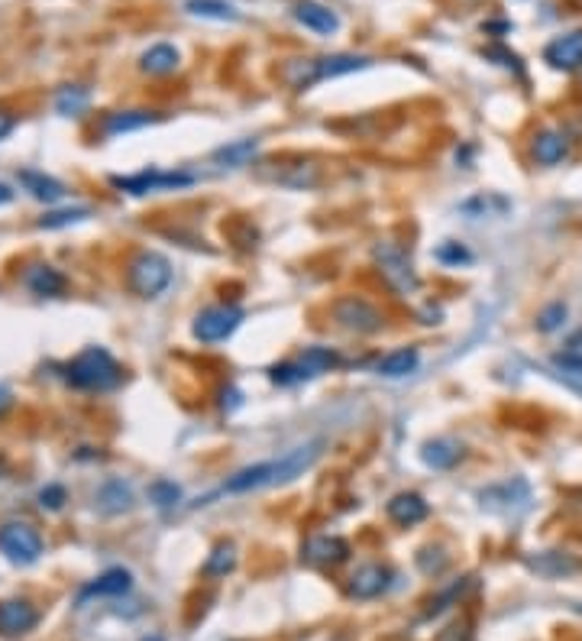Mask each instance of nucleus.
I'll return each instance as SVG.
<instances>
[{
	"label": "nucleus",
	"instance_id": "bb28decb",
	"mask_svg": "<svg viewBox=\"0 0 582 641\" xmlns=\"http://www.w3.org/2000/svg\"><path fill=\"white\" fill-rule=\"evenodd\" d=\"M233 567H237V548H233V544H227V541H220L217 548H214L211 554H207L201 574H204L207 580H220V577L233 574Z\"/></svg>",
	"mask_w": 582,
	"mask_h": 641
},
{
	"label": "nucleus",
	"instance_id": "dca6fc26",
	"mask_svg": "<svg viewBox=\"0 0 582 641\" xmlns=\"http://www.w3.org/2000/svg\"><path fill=\"white\" fill-rule=\"evenodd\" d=\"M528 570H534L537 577H547V580H560V577H570L582 570V561L566 551H540L528 557Z\"/></svg>",
	"mask_w": 582,
	"mask_h": 641
},
{
	"label": "nucleus",
	"instance_id": "393cba45",
	"mask_svg": "<svg viewBox=\"0 0 582 641\" xmlns=\"http://www.w3.org/2000/svg\"><path fill=\"white\" fill-rule=\"evenodd\" d=\"M178 49L169 46V43H159V46H152L149 52H143V59H140V68L146 75H172L175 68H178Z\"/></svg>",
	"mask_w": 582,
	"mask_h": 641
},
{
	"label": "nucleus",
	"instance_id": "cd10ccee",
	"mask_svg": "<svg viewBox=\"0 0 582 641\" xmlns=\"http://www.w3.org/2000/svg\"><path fill=\"white\" fill-rule=\"evenodd\" d=\"M133 586V577L127 574V570H107V574L97 577L91 586H85V596H123Z\"/></svg>",
	"mask_w": 582,
	"mask_h": 641
},
{
	"label": "nucleus",
	"instance_id": "6e6552de",
	"mask_svg": "<svg viewBox=\"0 0 582 641\" xmlns=\"http://www.w3.org/2000/svg\"><path fill=\"white\" fill-rule=\"evenodd\" d=\"M330 315H334L337 327H343V331H350V334H379L385 327L382 311L359 295L337 298V302L330 305Z\"/></svg>",
	"mask_w": 582,
	"mask_h": 641
},
{
	"label": "nucleus",
	"instance_id": "f8f14e48",
	"mask_svg": "<svg viewBox=\"0 0 582 641\" xmlns=\"http://www.w3.org/2000/svg\"><path fill=\"white\" fill-rule=\"evenodd\" d=\"M346 557H350V544L337 535H314L301 548V561L311 567H337Z\"/></svg>",
	"mask_w": 582,
	"mask_h": 641
},
{
	"label": "nucleus",
	"instance_id": "412c9836",
	"mask_svg": "<svg viewBox=\"0 0 582 641\" xmlns=\"http://www.w3.org/2000/svg\"><path fill=\"white\" fill-rule=\"evenodd\" d=\"M418 366H421V350L418 347H401V350L385 353V357L376 363V373L385 379H401V376H411Z\"/></svg>",
	"mask_w": 582,
	"mask_h": 641
},
{
	"label": "nucleus",
	"instance_id": "9d476101",
	"mask_svg": "<svg viewBox=\"0 0 582 641\" xmlns=\"http://www.w3.org/2000/svg\"><path fill=\"white\" fill-rule=\"evenodd\" d=\"M246 311L240 305H214V308H204L198 318L191 324V334L201 340V344H220L227 340L237 327L243 324Z\"/></svg>",
	"mask_w": 582,
	"mask_h": 641
},
{
	"label": "nucleus",
	"instance_id": "c03bdc74",
	"mask_svg": "<svg viewBox=\"0 0 582 641\" xmlns=\"http://www.w3.org/2000/svg\"><path fill=\"white\" fill-rule=\"evenodd\" d=\"M7 405H10V392H7L4 386H0V412H4Z\"/></svg>",
	"mask_w": 582,
	"mask_h": 641
},
{
	"label": "nucleus",
	"instance_id": "a211bd4d",
	"mask_svg": "<svg viewBox=\"0 0 582 641\" xmlns=\"http://www.w3.org/2000/svg\"><path fill=\"white\" fill-rule=\"evenodd\" d=\"M531 156L537 166L553 169L570 156V140H566V133H560V130H540L531 143Z\"/></svg>",
	"mask_w": 582,
	"mask_h": 641
},
{
	"label": "nucleus",
	"instance_id": "a878e982",
	"mask_svg": "<svg viewBox=\"0 0 582 641\" xmlns=\"http://www.w3.org/2000/svg\"><path fill=\"white\" fill-rule=\"evenodd\" d=\"M460 211L466 217H505L511 211V201L495 195V192H485V195H476L460 204Z\"/></svg>",
	"mask_w": 582,
	"mask_h": 641
},
{
	"label": "nucleus",
	"instance_id": "b1692460",
	"mask_svg": "<svg viewBox=\"0 0 582 641\" xmlns=\"http://www.w3.org/2000/svg\"><path fill=\"white\" fill-rule=\"evenodd\" d=\"M463 457V447L460 444H453V441H427L421 447V460L427 463V467H434V470H450L456 467V460Z\"/></svg>",
	"mask_w": 582,
	"mask_h": 641
},
{
	"label": "nucleus",
	"instance_id": "9b49d317",
	"mask_svg": "<svg viewBox=\"0 0 582 641\" xmlns=\"http://www.w3.org/2000/svg\"><path fill=\"white\" fill-rule=\"evenodd\" d=\"M114 185L127 195H152V192H172V188L194 185L191 172H165V169H143L136 175H117Z\"/></svg>",
	"mask_w": 582,
	"mask_h": 641
},
{
	"label": "nucleus",
	"instance_id": "e433bc0d",
	"mask_svg": "<svg viewBox=\"0 0 582 641\" xmlns=\"http://www.w3.org/2000/svg\"><path fill=\"white\" fill-rule=\"evenodd\" d=\"M85 104H88V91H81V88H65L59 94V101H55V107H59L62 114H78Z\"/></svg>",
	"mask_w": 582,
	"mask_h": 641
},
{
	"label": "nucleus",
	"instance_id": "a19ab883",
	"mask_svg": "<svg viewBox=\"0 0 582 641\" xmlns=\"http://www.w3.org/2000/svg\"><path fill=\"white\" fill-rule=\"evenodd\" d=\"M39 502H43L46 509H62V502H65V489L62 486H49L39 493Z\"/></svg>",
	"mask_w": 582,
	"mask_h": 641
},
{
	"label": "nucleus",
	"instance_id": "7ed1b4c3",
	"mask_svg": "<svg viewBox=\"0 0 582 641\" xmlns=\"http://www.w3.org/2000/svg\"><path fill=\"white\" fill-rule=\"evenodd\" d=\"M65 376L75 389H88V392H110L117 389L123 379L117 360L110 357L104 347L81 350L78 357L65 366Z\"/></svg>",
	"mask_w": 582,
	"mask_h": 641
},
{
	"label": "nucleus",
	"instance_id": "7c9ffc66",
	"mask_svg": "<svg viewBox=\"0 0 582 641\" xmlns=\"http://www.w3.org/2000/svg\"><path fill=\"white\" fill-rule=\"evenodd\" d=\"M133 506V493L127 483H107L104 493H101V509L104 512H127Z\"/></svg>",
	"mask_w": 582,
	"mask_h": 641
},
{
	"label": "nucleus",
	"instance_id": "f257e3e1",
	"mask_svg": "<svg viewBox=\"0 0 582 641\" xmlns=\"http://www.w3.org/2000/svg\"><path fill=\"white\" fill-rule=\"evenodd\" d=\"M321 441H311V444H301L295 450H288L279 460H266V463H253L240 473H233L230 480L224 483V493H253V489H272V486H285L298 476L308 473L317 457H321Z\"/></svg>",
	"mask_w": 582,
	"mask_h": 641
},
{
	"label": "nucleus",
	"instance_id": "6ab92c4d",
	"mask_svg": "<svg viewBox=\"0 0 582 641\" xmlns=\"http://www.w3.org/2000/svg\"><path fill=\"white\" fill-rule=\"evenodd\" d=\"M385 512H388V518H392L395 525L411 528V525H418V522H424L427 515H431V506H427L424 496H418V493H395L392 499H388Z\"/></svg>",
	"mask_w": 582,
	"mask_h": 641
},
{
	"label": "nucleus",
	"instance_id": "4468645a",
	"mask_svg": "<svg viewBox=\"0 0 582 641\" xmlns=\"http://www.w3.org/2000/svg\"><path fill=\"white\" fill-rule=\"evenodd\" d=\"M544 62L553 72H576V68H582V30L550 39L544 46Z\"/></svg>",
	"mask_w": 582,
	"mask_h": 641
},
{
	"label": "nucleus",
	"instance_id": "2eb2a0df",
	"mask_svg": "<svg viewBox=\"0 0 582 641\" xmlns=\"http://www.w3.org/2000/svg\"><path fill=\"white\" fill-rule=\"evenodd\" d=\"M388 586H392V570L385 564H363L350 577V586H346V593L353 599H376L382 596Z\"/></svg>",
	"mask_w": 582,
	"mask_h": 641
},
{
	"label": "nucleus",
	"instance_id": "39448f33",
	"mask_svg": "<svg viewBox=\"0 0 582 641\" xmlns=\"http://www.w3.org/2000/svg\"><path fill=\"white\" fill-rule=\"evenodd\" d=\"M337 366H340V353L334 347H308V350H301V357L272 366L269 379L275 386H295V383H304V379L337 370Z\"/></svg>",
	"mask_w": 582,
	"mask_h": 641
},
{
	"label": "nucleus",
	"instance_id": "1a4fd4ad",
	"mask_svg": "<svg viewBox=\"0 0 582 641\" xmlns=\"http://www.w3.org/2000/svg\"><path fill=\"white\" fill-rule=\"evenodd\" d=\"M0 554L7 557L13 564H36L39 557H43V538H39V531L26 522H7L0 528Z\"/></svg>",
	"mask_w": 582,
	"mask_h": 641
},
{
	"label": "nucleus",
	"instance_id": "5701e85b",
	"mask_svg": "<svg viewBox=\"0 0 582 641\" xmlns=\"http://www.w3.org/2000/svg\"><path fill=\"white\" fill-rule=\"evenodd\" d=\"M185 10L191 17L201 20H220V23H237L240 10L230 4V0H185Z\"/></svg>",
	"mask_w": 582,
	"mask_h": 641
},
{
	"label": "nucleus",
	"instance_id": "2f4dec72",
	"mask_svg": "<svg viewBox=\"0 0 582 641\" xmlns=\"http://www.w3.org/2000/svg\"><path fill=\"white\" fill-rule=\"evenodd\" d=\"M566 318H570V308H566V302H550V305L537 315V331H540V334L560 331V327L566 324Z\"/></svg>",
	"mask_w": 582,
	"mask_h": 641
},
{
	"label": "nucleus",
	"instance_id": "4be33fe9",
	"mask_svg": "<svg viewBox=\"0 0 582 641\" xmlns=\"http://www.w3.org/2000/svg\"><path fill=\"white\" fill-rule=\"evenodd\" d=\"M159 114H149V111H120V114H107L104 117V133L107 136H120V133H133V130H143L149 124H159Z\"/></svg>",
	"mask_w": 582,
	"mask_h": 641
},
{
	"label": "nucleus",
	"instance_id": "c756f323",
	"mask_svg": "<svg viewBox=\"0 0 582 641\" xmlns=\"http://www.w3.org/2000/svg\"><path fill=\"white\" fill-rule=\"evenodd\" d=\"M26 285H30V292L33 295H59L65 289V276L59 269H52V266H36L26 272Z\"/></svg>",
	"mask_w": 582,
	"mask_h": 641
},
{
	"label": "nucleus",
	"instance_id": "473e14b6",
	"mask_svg": "<svg viewBox=\"0 0 582 641\" xmlns=\"http://www.w3.org/2000/svg\"><path fill=\"white\" fill-rule=\"evenodd\" d=\"M553 366H557L566 383L582 392V357L579 353H557V357H553Z\"/></svg>",
	"mask_w": 582,
	"mask_h": 641
},
{
	"label": "nucleus",
	"instance_id": "423d86ee",
	"mask_svg": "<svg viewBox=\"0 0 582 641\" xmlns=\"http://www.w3.org/2000/svg\"><path fill=\"white\" fill-rule=\"evenodd\" d=\"M127 282L140 298H159L172 285V263L162 253L143 250L130 259Z\"/></svg>",
	"mask_w": 582,
	"mask_h": 641
},
{
	"label": "nucleus",
	"instance_id": "aec40b11",
	"mask_svg": "<svg viewBox=\"0 0 582 641\" xmlns=\"http://www.w3.org/2000/svg\"><path fill=\"white\" fill-rule=\"evenodd\" d=\"M259 156V140L256 136H246V140H233L227 146H217L211 159L224 169H243V166H256Z\"/></svg>",
	"mask_w": 582,
	"mask_h": 641
},
{
	"label": "nucleus",
	"instance_id": "37998d69",
	"mask_svg": "<svg viewBox=\"0 0 582 641\" xmlns=\"http://www.w3.org/2000/svg\"><path fill=\"white\" fill-rule=\"evenodd\" d=\"M10 198H13V192H10V188H7L4 182H0V204H7Z\"/></svg>",
	"mask_w": 582,
	"mask_h": 641
},
{
	"label": "nucleus",
	"instance_id": "ddd939ff",
	"mask_svg": "<svg viewBox=\"0 0 582 641\" xmlns=\"http://www.w3.org/2000/svg\"><path fill=\"white\" fill-rule=\"evenodd\" d=\"M39 625V612L26 599H4L0 603V635L4 638H23Z\"/></svg>",
	"mask_w": 582,
	"mask_h": 641
},
{
	"label": "nucleus",
	"instance_id": "c9c22d12",
	"mask_svg": "<svg viewBox=\"0 0 582 641\" xmlns=\"http://www.w3.org/2000/svg\"><path fill=\"white\" fill-rule=\"evenodd\" d=\"M443 266H460V263H473V253H469L463 243H456V240H447V243H440L437 253H434Z\"/></svg>",
	"mask_w": 582,
	"mask_h": 641
},
{
	"label": "nucleus",
	"instance_id": "79ce46f5",
	"mask_svg": "<svg viewBox=\"0 0 582 641\" xmlns=\"http://www.w3.org/2000/svg\"><path fill=\"white\" fill-rule=\"evenodd\" d=\"M13 127H17V120H13L10 114H4V111H0V140H4V136H7Z\"/></svg>",
	"mask_w": 582,
	"mask_h": 641
},
{
	"label": "nucleus",
	"instance_id": "f3484780",
	"mask_svg": "<svg viewBox=\"0 0 582 641\" xmlns=\"http://www.w3.org/2000/svg\"><path fill=\"white\" fill-rule=\"evenodd\" d=\"M295 20L311 33H321V36H334L340 30V17L330 7L317 4V0H298L295 4Z\"/></svg>",
	"mask_w": 582,
	"mask_h": 641
},
{
	"label": "nucleus",
	"instance_id": "f03ea898",
	"mask_svg": "<svg viewBox=\"0 0 582 641\" xmlns=\"http://www.w3.org/2000/svg\"><path fill=\"white\" fill-rule=\"evenodd\" d=\"M372 59L369 56H350V52H337V56H317V59H288L279 68L282 85H288L291 91H308L314 85L340 75H353L369 68Z\"/></svg>",
	"mask_w": 582,
	"mask_h": 641
},
{
	"label": "nucleus",
	"instance_id": "20e7f679",
	"mask_svg": "<svg viewBox=\"0 0 582 641\" xmlns=\"http://www.w3.org/2000/svg\"><path fill=\"white\" fill-rule=\"evenodd\" d=\"M256 175L262 182L279 185V188H295V192H308L324 182V169L314 159L304 156H282V159H266L256 162Z\"/></svg>",
	"mask_w": 582,
	"mask_h": 641
},
{
	"label": "nucleus",
	"instance_id": "4c0bfd02",
	"mask_svg": "<svg viewBox=\"0 0 582 641\" xmlns=\"http://www.w3.org/2000/svg\"><path fill=\"white\" fill-rule=\"evenodd\" d=\"M434 641H473V625H469V622H453Z\"/></svg>",
	"mask_w": 582,
	"mask_h": 641
},
{
	"label": "nucleus",
	"instance_id": "58836bf2",
	"mask_svg": "<svg viewBox=\"0 0 582 641\" xmlns=\"http://www.w3.org/2000/svg\"><path fill=\"white\" fill-rule=\"evenodd\" d=\"M431 554H434L431 548H424L418 554V564H421L424 574H440V570L447 567V554H443V551H437V557H431Z\"/></svg>",
	"mask_w": 582,
	"mask_h": 641
},
{
	"label": "nucleus",
	"instance_id": "c85d7f7f",
	"mask_svg": "<svg viewBox=\"0 0 582 641\" xmlns=\"http://www.w3.org/2000/svg\"><path fill=\"white\" fill-rule=\"evenodd\" d=\"M20 182L26 185V192H30L33 198H39V201H59L62 195H65V188H62V182H55V179H49V175H43V172H33V169H26V172H20Z\"/></svg>",
	"mask_w": 582,
	"mask_h": 641
},
{
	"label": "nucleus",
	"instance_id": "ea45409f",
	"mask_svg": "<svg viewBox=\"0 0 582 641\" xmlns=\"http://www.w3.org/2000/svg\"><path fill=\"white\" fill-rule=\"evenodd\" d=\"M485 59H498V65L515 68V72H521V59L515 56V52H508L505 46H489V49H485Z\"/></svg>",
	"mask_w": 582,
	"mask_h": 641
},
{
	"label": "nucleus",
	"instance_id": "0eeeda50",
	"mask_svg": "<svg viewBox=\"0 0 582 641\" xmlns=\"http://www.w3.org/2000/svg\"><path fill=\"white\" fill-rule=\"evenodd\" d=\"M372 259H376V266L382 272V279L392 285L398 295H411L418 292V272L411 266V256L405 253V247L395 240H379L376 247H372Z\"/></svg>",
	"mask_w": 582,
	"mask_h": 641
},
{
	"label": "nucleus",
	"instance_id": "f704fd0d",
	"mask_svg": "<svg viewBox=\"0 0 582 641\" xmlns=\"http://www.w3.org/2000/svg\"><path fill=\"white\" fill-rule=\"evenodd\" d=\"M149 496H152V502H156L159 509H172V506H178V499H182V489H178L175 483H169V480H156V483H152V489H149Z\"/></svg>",
	"mask_w": 582,
	"mask_h": 641
},
{
	"label": "nucleus",
	"instance_id": "72a5a7b5",
	"mask_svg": "<svg viewBox=\"0 0 582 641\" xmlns=\"http://www.w3.org/2000/svg\"><path fill=\"white\" fill-rule=\"evenodd\" d=\"M91 211L88 208H68V211H55V214H46L39 227L46 230H55V227H68V224H78V221H88Z\"/></svg>",
	"mask_w": 582,
	"mask_h": 641
}]
</instances>
